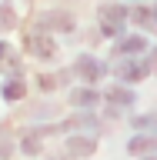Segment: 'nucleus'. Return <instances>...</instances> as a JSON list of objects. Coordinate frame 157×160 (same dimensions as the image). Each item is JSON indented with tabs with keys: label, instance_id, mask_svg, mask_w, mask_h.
<instances>
[{
	"label": "nucleus",
	"instance_id": "20e7f679",
	"mask_svg": "<svg viewBox=\"0 0 157 160\" xmlns=\"http://www.w3.org/2000/svg\"><path fill=\"white\" fill-rule=\"evenodd\" d=\"M40 30H74V17L64 13V10H54V13H44L40 17Z\"/></svg>",
	"mask_w": 157,
	"mask_h": 160
},
{
	"label": "nucleus",
	"instance_id": "6e6552de",
	"mask_svg": "<svg viewBox=\"0 0 157 160\" xmlns=\"http://www.w3.org/2000/svg\"><path fill=\"white\" fill-rule=\"evenodd\" d=\"M24 93H27V83H24L20 77H10L7 83H3V97L7 100H20Z\"/></svg>",
	"mask_w": 157,
	"mask_h": 160
},
{
	"label": "nucleus",
	"instance_id": "dca6fc26",
	"mask_svg": "<svg viewBox=\"0 0 157 160\" xmlns=\"http://www.w3.org/2000/svg\"><path fill=\"white\" fill-rule=\"evenodd\" d=\"M137 127H150V130H157V113H150V117H137Z\"/></svg>",
	"mask_w": 157,
	"mask_h": 160
},
{
	"label": "nucleus",
	"instance_id": "f8f14e48",
	"mask_svg": "<svg viewBox=\"0 0 157 160\" xmlns=\"http://www.w3.org/2000/svg\"><path fill=\"white\" fill-rule=\"evenodd\" d=\"M17 63V53H13V47H7V43H0V70H7Z\"/></svg>",
	"mask_w": 157,
	"mask_h": 160
},
{
	"label": "nucleus",
	"instance_id": "9d476101",
	"mask_svg": "<svg viewBox=\"0 0 157 160\" xmlns=\"http://www.w3.org/2000/svg\"><path fill=\"white\" fill-rule=\"evenodd\" d=\"M10 27H17V13H13V7L10 3H0V33Z\"/></svg>",
	"mask_w": 157,
	"mask_h": 160
},
{
	"label": "nucleus",
	"instance_id": "423d86ee",
	"mask_svg": "<svg viewBox=\"0 0 157 160\" xmlns=\"http://www.w3.org/2000/svg\"><path fill=\"white\" fill-rule=\"evenodd\" d=\"M147 63H134V60H124V63H120L117 67V73H120V80H140L144 77V73H147Z\"/></svg>",
	"mask_w": 157,
	"mask_h": 160
},
{
	"label": "nucleus",
	"instance_id": "f3484780",
	"mask_svg": "<svg viewBox=\"0 0 157 160\" xmlns=\"http://www.w3.org/2000/svg\"><path fill=\"white\" fill-rule=\"evenodd\" d=\"M130 20H137V23H147V20H150V13L140 7V10H134V13H130Z\"/></svg>",
	"mask_w": 157,
	"mask_h": 160
},
{
	"label": "nucleus",
	"instance_id": "ddd939ff",
	"mask_svg": "<svg viewBox=\"0 0 157 160\" xmlns=\"http://www.w3.org/2000/svg\"><path fill=\"white\" fill-rule=\"evenodd\" d=\"M10 150H13V137H10L7 130H0V160H7Z\"/></svg>",
	"mask_w": 157,
	"mask_h": 160
},
{
	"label": "nucleus",
	"instance_id": "6ab92c4d",
	"mask_svg": "<svg viewBox=\"0 0 157 160\" xmlns=\"http://www.w3.org/2000/svg\"><path fill=\"white\" fill-rule=\"evenodd\" d=\"M154 20H157V13H154Z\"/></svg>",
	"mask_w": 157,
	"mask_h": 160
},
{
	"label": "nucleus",
	"instance_id": "2eb2a0df",
	"mask_svg": "<svg viewBox=\"0 0 157 160\" xmlns=\"http://www.w3.org/2000/svg\"><path fill=\"white\" fill-rule=\"evenodd\" d=\"M37 83H40V90H54V87L60 83V77H40Z\"/></svg>",
	"mask_w": 157,
	"mask_h": 160
},
{
	"label": "nucleus",
	"instance_id": "4468645a",
	"mask_svg": "<svg viewBox=\"0 0 157 160\" xmlns=\"http://www.w3.org/2000/svg\"><path fill=\"white\" fill-rule=\"evenodd\" d=\"M150 143H154V140H150V137H137V140H134V143H130V153H140V150H147Z\"/></svg>",
	"mask_w": 157,
	"mask_h": 160
},
{
	"label": "nucleus",
	"instance_id": "9b49d317",
	"mask_svg": "<svg viewBox=\"0 0 157 160\" xmlns=\"http://www.w3.org/2000/svg\"><path fill=\"white\" fill-rule=\"evenodd\" d=\"M107 100L110 103H134V93L124 87H114V90H107Z\"/></svg>",
	"mask_w": 157,
	"mask_h": 160
},
{
	"label": "nucleus",
	"instance_id": "f03ea898",
	"mask_svg": "<svg viewBox=\"0 0 157 160\" xmlns=\"http://www.w3.org/2000/svg\"><path fill=\"white\" fill-rule=\"evenodd\" d=\"M27 50L34 53V57H40V60H50V57H57V43L40 30V33H30L27 37Z\"/></svg>",
	"mask_w": 157,
	"mask_h": 160
},
{
	"label": "nucleus",
	"instance_id": "7ed1b4c3",
	"mask_svg": "<svg viewBox=\"0 0 157 160\" xmlns=\"http://www.w3.org/2000/svg\"><path fill=\"white\" fill-rule=\"evenodd\" d=\"M74 73H80V80H87V83H97V80L107 73V67H104L100 60H94V57H80L77 63H74Z\"/></svg>",
	"mask_w": 157,
	"mask_h": 160
},
{
	"label": "nucleus",
	"instance_id": "aec40b11",
	"mask_svg": "<svg viewBox=\"0 0 157 160\" xmlns=\"http://www.w3.org/2000/svg\"><path fill=\"white\" fill-rule=\"evenodd\" d=\"M147 160H150V157H147Z\"/></svg>",
	"mask_w": 157,
	"mask_h": 160
},
{
	"label": "nucleus",
	"instance_id": "1a4fd4ad",
	"mask_svg": "<svg viewBox=\"0 0 157 160\" xmlns=\"http://www.w3.org/2000/svg\"><path fill=\"white\" fill-rule=\"evenodd\" d=\"M120 53H127V57H130V53H140V50H147V40H144V37H127V40H120Z\"/></svg>",
	"mask_w": 157,
	"mask_h": 160
},
{
	"label": "nucleus",
	"instance_id": "f257e3e1",
	"mask_svg": "<svg viewBox=\"0 0 157 160\" xmlns=\"http://www.w3.org/2000/svg\"><path fill=\"white\" fill-rule=\"evenodd\" d=\"M130 13L120 3H107V7H100V13H97V20H100V33L104 37H117L120 30H124V20H127Z\"/></svg>",
	"mask_w": 157,
	"mask_h": 160
},
{
	"label": "nucleus",
	"instance_id": "0eeeda50",
	"mask_svg": "<svg viewBox=\"0 0 157 160\" xmlns=\"http://www.w3.org/2000/svg\"><path fill=\"white\" fill-rule=\"evenodd\" d=\"M74 107H97V90H70Z\"/></svg>",
	"mask_w": 157,
	"mask_h": 160
},
{
	"label": "nucleus",
	"instance_id": "a211bd4d",
	"mask_svg": "<svg viewBox=\"0 0 157 160\" xmlns=\"http://www.w3.org/2000/svg\"><path fill=\"white\" fill-rule=\"evenodd\" d=\"M147 67H150V73H157V50L150 53V60H147Z\"/></svg>",
	"mask_w": 157,
	"mask_h": 160
},
{
	"label": "nucleus",
	"instance_id": "39448f33",
	"mask_svg": "<svg viewBox=\"0 0 157 160\" xmlns=\"http://www.w3.org/2000/svg\"><path fill=\"white\" fill-rule=\"evenodd\" d=\"M67 150L74 153V157H87V153H94V150H97V140H94V137H77V133H70Z\"/></svg>",
	"mask_w": 157,
	"mask_h": 160
}]
</instances>
